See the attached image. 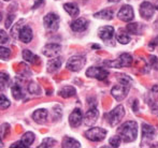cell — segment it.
Wrapping results in <instances>:
<instances>
[{
    "instance_id": "obj_42",
    "label": "cell",
    "mask_w": 158,
    "mask_h": 148,
    "mask_svg": "<svg viewBox=\"0 0 158 148\" xmlns=\"http://www.w3.org/2000/svg\"><path fill=\"white\" fill-rule=\"evenodd\" d=\"M44 0H35V3H33L32 6V9H37L39 6H41L42 3H43Z\"/></svg>"
},
{
    "instance_id": "obj_12",
    "label": "cell",
    "mask_w": 158,
    "mask_h": 148,
    "mask_svg": "<svg viewBox=\"0 0 158 148\" xmlns=\"http://www.w3.org/2000/svg\"><path fill=\"white\" fill-rule=\"evenodd\" d=\"M98 36L104 42H111L114 37V28L112 26H103L98 30Z\"/></svg>"
},
{
    "instance_id": "obj_6",
    "label": "cell",
    "mask_w": 158,
    "mask_h": 148,
    "mask_svg": "<svg viewBox=\"0 0 158 148\" xmlns=\"http://www.w3.org/2000/svg\"><path fill=\"white\" fill-rule=\"evenodd\" d=\"M129 89H130V85H125V84H121L118 85H115L114 87L111 89V94L114 97V99L118 102L123 101L124 99L127 97L129 92Z\"/></svg>"
},
{
    "instance_id": "obj_37",
    "label": "cell",
    "mask_w": 158,
    "mask_h": 148,
    "mask_svg": "<svg viewBox=\"0 0 158 148\" xmlns=\"http://www.w3.org/2000/svg\"><path fill=\"white\" fill-rule=\"evenodd\" d=\"M122 138L118 135H115V136H112L110 138V145L112 147H118L121 145V142H122Z\"/></svg>"
},
{
    "instance_id": "obj_25",
    "label": "cell",
    "mask_w": 158,
    "mask_h": 148,
    "mask_svg": "<svg viewBox=\"0 0 158 148\" xmlns=\"http://www.w3.org/2000/svg\"><path fill=\"white\" fill-rule=\"evenodd\" d=\"M94 16L96 18L110 21V19L113 18V10H111V9H104V10H101V11H99V12L95 13Z\"/></svg>"
},
{
    "instance_id": "obj_45",
    "label": "cell",
    "mask_w": 158,
    "mask_h": 148,
    "mask_svg": "<svg viewBox=\"0 0 158 148\" xmlns=\"http://www.w3.org/2000/svg\"><path fill=\"white\" fill-rule=\"evenodd\" d=\"M151 45H155V46L158 45V36H157L156 38H155V40H154V41H153L152 43H151Z\"/></svg>"
},
{
    "instance_id": "obj_17",
    "label": "cell",
    "mask_w": 158,
    "mask_h": 148,
    "mask_svg": "<svg viewBox=\"0 0 158 148\" xmlns=\"http://www.w3.org/2000/svg\"><path fill=\"white\" fill-rule=\"evenodd\" d=\"M32 30L31 28L29 27V26H24L23 28H22L21 32H19V40H21L23 43H29L30 41L32 40Z\"/></svg>"
},
{
    "instance_id": "obj_44",
    "label": "cell",
    "mask_w": 158,
    "mask_h": 148,
    "mask_svg": "<svg viewBox=\"0 0 158 148\" xmlns=\"http://www.w3.org/2000/svg\"><path fill=\"white\" fill-rule=\"evenodd\" d=\"M152 91L155 92V94H158V84H157V85H155V86H153Z\"/></svg>"
},
{
    "instance_id": "obj_30",
    "label": "cell",
    "mask_w": 158,
    "mask_h": 148,
    "mask_svg": "<svg viewBox=\"0 0 158 148\" xmlns=\"http://www.w3.org/2000/svg\"><path fill=\"white\" fill-rule=\"evenodd\" d=\"M28 92L31 94H37L40 96L41 94V88L38 84H35V82H30L29 85H28Z\"/></svg>"
},
{
    "instance_id": "obj_28",
    "label": "cell",
    "mask_w": 158,
    "mask_h": 148,
    "mask_svg": "<svg viewBox=\"0 0 158 148\" xmlns=\"http://www.w3.org/2000/svg\"><path fill=\"white\" fill-rule=\"evenodd\" d=\"M21 141L26 145V146L29 147L30 145H32V143L35 142V134H33L32 132H26V133L23 134Z\"/></svg>"
},
{
    "instance_id": "obj_33",
    "label": "cell",
    "mask_w": 158,
    "mask_h": 148,
    "mask_svg": "<svg viewBox=\"0 0 158 148\" xmlns=\"http://www.w3.org/2000/svg\"><path fill=\"white\" fill-rule=\"evenodd\" d=\"M11 50L9 47H4L3 45H1L0 47V57H1L2 60H6L11 57Z\"/></svg>"
},
{
    "instance_id": "obj_19",
    "label": "cell",
    "mask_w": 158,
    "mask_h": 148,
    "mask_svg": "<svg viewBox=\"0 0 158 148\" xmlns=\"http://www.w3.org/2000/svg\"><path fill=\"white\" fill-rule=\"evenodd\" d=\"M155 136V129L154 127L148 125V123H143L142 125V138L146 141L152 140Z\"/></svg>"
},
{
    "instance_id": "obj_7",
    "label": "cell",
    "mask_w": 158,
    "mask_h": 148,
    "mask_svg": "<svg viewBox=\"0 0 158 148\" xmlns=\"http://www.w3.org/2000/svg\"><path fill=\"white\" fill-rule=\"evenodd\" d=\"M44 27L50 31H56L59 27V16L55 13H48L43 18Z\"/></svg>"
},
{
    "instance_id": "obj_16",
    "label": "cell",
    "mask_w": 158,
    "mask_h": 148,
    "mask_svg": "<svg viewBox=\"0 0 158 148\" xmlns=\"http://www.w3.org/2000/svg\"><path fill=\"white\" fill-rule=\"evenodd\" d=\"M32 119L39 125H43L48 121V111L44 109H40L33 112Z\"/></svg>"
},
{
    "instance_id": "obj_26",
    "label": "cell",
    "mask_w": 158,
    "mask_h": 148,
    "mask_svg": "<svg viewBox=\"0 0 158 148\" xmlns=\"http://www.w3.org/2000/svg\"><path fill=\"white\" fill-rule=\"evenodd\" d=\"M61 146L64 148H79V147H81V144H80L77 140H74V138L66 136L63 140Z\"/></svg>"
},
{
    "instance_id": "obj_11",
    "label": "cell",
    "mask_w": 158,
    "mask_h": 148,
    "mask_svg": "<svg viewBox=\"0 0 158 148\" xmlns=\"http://www.w3.org/2000/svg\"><path fill=\"white\" fill-rule=\"evenodd\" d=\"M61 52V46L57 43H50L46 44L45 46L42 50V53H43L44 56L46 57H56L60 54Z\"/></svg>"
},
{
    "instance_id": "obj_34",
    "label": "cell",
    "mask_w": 158,
    "mask_h": 148,
    "mask_svg": "<svg viewBox=\"0 0 158 148\" xmlns=\"http://www.w3.org/2000/svg\"><path fill=\"white\" fill-rule=\"evenodd\" d=\"M9 81H10L9 74H6V72H1V73H0V85H1L2 90L4 89L6 84H9Z\"/></svg>"
},
{
    "instance_id": "obj_22",
    "label": "cell",
    "mask_w": 158,
    "mask_h": 148,
    "mask_svg": "<svg viewBox=\"0 0 158 148\" xmlns=\"http://www.w3.org/2000/svg\"><path fill=\"white\" fill-rule=\"evenodd\" d=\"M24 24H25V19H19V22H17L16 24H15L14 26H13L12 28H11V36H12L13 39H19V32H21L22 28L24 27Z\"/></svg>"
},
{
    "instance_id": "obj_24",
    "label": "cell",
    "mask_w": 158,
    "mask_h": 148,
    "mask_svg": "<svg viewBox=\"0 0 158 148\" xmlns=\"http://www.w3.org/2000/svg\"><path fill=\"white\" fill-rule=\"evenodd\" d=\"M11 92H12V96L15 100H21V99H23L24 96H25V94H24L23 89H22L19 84H13L12 87H11Z\"/></svg>"
},
{
    "instance_id": "obj_49",
    "label": "cell",
    "mask_w": 158,
    "mask_h": 148,
    "mask_svg": "<svg viewBox=\"0 0 158 148\" xmlns=\"http://www.w3.org/2000/svg\"><path fill=\"white\" fill-rule=\"evenodd\" d=\"M3 1H9V0H3Z\"/></svg>"
},
{
    "instance_id": "obj_1",
    "label": "cell",
    "mask_w": 158,
    "mask_h": 148,
    "mask_svg": "<svg viewBox=\"0 0 158 148\" xmlns=\"http://www.w3.org/2000/svg\"><path fill=\"white\" fill-rule=\"evenodd\" d=\"M117 133L125 143H130L138 136V123L135 121H126L117 129Z\"/></svg>"
},
{
    "instance_id": "obj_35",
    "label": "cell",
    "mask_w": 158,
    "mask_h": 148,
    "mask_svg": "<svg viewBox=\"0 0 158 148\" xmlns=\"http://www.w3.org/2000/svg\"><path fill=\"white\" fill-rule=\"evenodd\" d=\"M9 133H10V125L9 123H2L1 128H0V135H1L2 140L6 135H9Z\"/></svg>"
},
{
    "instance_id": "obj_4",
    "label": "cell",
    "mask_w": 158,
    "mask_h": 148,
    "mask_svg": "<svg viewBox=\"0 0 158 148\" xmlns=\"http://www.w3.org/2000/svg\"><path fill=\"white\" fill-rule=\"evenodd\" d=\"M132 56H131L130 54H122L121 56L118 57L117 59H115V60L113 61H106L104 65H108L110 66V67H113V68H124V67H130L131 65H132Z\"/></svg>"
},
{
    "instance_id": "obj_39",
    "label": "cell",
    "mask_w": 158,
    "mask_h": 148,
    "mask_svg": "<svg viewBox=\"0 0 158 148\" xmlns=\"http://www.w3.org/2000/svg\"><path fill=\"white\" fill-rule=\"evenodd\" d=\"M14 19V14H8V17L6 19V23H4V26L6 28H10L12 26V22Z\"/></svg>"
},
{
    "instance_id": "obj_23",
    "label": "cell",
    "mask_w": 158,
    "mask_h": 148,
    "mask_svg": "<svg viewBox=\"0 0 158 148\" xmlns=\"http://www.w3.org/2000/svg\"><path fill=\"white\" fill-rule=\"evenodd\" d=\"M64 11H66V12L72 17H77V15L80 14V10H79V8H77V6L74 3H72V2L64 3Z\"/></svg>"
},
{
    "instance_id": "obj_8",
    "label": "cell",
    "mask_w": 158,
    "mask_h": 148,
    "mask_svg": "<svg viewBox=\"0 0 158 148\" xmlns=\"http://www.w3.org/2000/svg\"><path fill=\"white\" fill-rule=\"evenodd\" d=\"M86 75L88 77L92 78L99 79V81H103L109 76V71L104 68H99V67H90L86 71Z\"/></svg>"
},
{
    "instance_id": "obj_10",
    "label": "cell",
    "mask_w": 158,
    "mask_h": 148,
    "mask_svg": "<svg viewBox=\"0 0 158 148\" xmlns=\"http://www.w3.org/2000/svg\"><path fill=\"white\" fill-rule=\"evenodd\" d=\"M117 17L121 19L122 22H125V23H130L131 21L135 17V12H133V9L131 6H123L121 8V10L117 13Z\"/></svg>"
},
{
    "instance_id": "obj_20",
    "label": "cell",
    "mask_w": 158,
    "mask_h": 148,
    "mask_svg": "<svg viewBox=\"0 0 158 148\" xmlns=\"http://www.w3.org/2000/svg\"><path fill=\"white\" fill-rule=\"evenodd\" d=\"M23 58H24V60L28 61V62L32 63V65H39L40 63L39 56L35 55L33 53L30 52L29 50H23Z\"/></svg>"
},
{
    "instance_id": "obj_38",
    "label": "cell",
    "mask_w": 158,
    "mask_h": 148,
    "mask_svg": "<svg viewBox=\"0 0 158 148\" xmlns=\"http://www.w3.org/2000/svg\"><path fill=\"white\" fill-rule=\"evenodd\" d=\"M9 42H10V38L6 34V31L0 30V43H1V45H4V44L9 43Z\"/></svg>"
},
{
    "instance_id": "obj_32",
    "label": "cell",
    "mask_w": 158,
    "mask_h": 148,
    "mask_svg": "<svg viewBox=\"0 0 158 148\" xmlns=\"http://www.w3.org/2000/svg\"><path fill=\"white\" fill-rule=\"evenodd\" d=\"M116 76H117L116 77L117 81H118L121 84H125V85H130V86H131V84H132V78H131V77H129L128 75H126V74H117Z\"/></svg>"
},
{
    "instance_id": "obj_3",
    "label": "cell",
    "mask_w": 158,
    "mask_h": 148,
    "mask_svg": "<svg viewBox=\"0 0 158 148\" xmlns=\"http://www.w3.org/2000/svg\"><path fill=\"white\" fill-rule=\"evenodd\" d=\"M125 116V109L123 105H117L115 109H113L112 111L108 114V121L110 123V126L115 127L117 126L121 120L123 119V117Z\"/></svg>"
},
{
    "instance_id": "obj_21",
    "label": "cell",
    "mask_w": 158,
    "mask_h": 148,
    "mask_svg": "<svg viewBox=\"0 0 158 148\" xmlns=\"http://www.w3.org/2000/svg\"><path fill=\"white\" fill-rule=\"evenodd\" d=\"M75 94H77V90H75V88L72 87V86H64V87L58 91L59 96L64 99L74 97Z\"/></svg>"
},
{
    "instance_id": "obj_40",
    "label": "cell",
    "mask_w": 158,
    "mask_h": 148,
    "mask_svg": "<svg viewBox=\"0 0 158 148\" xmlns=\"http://www.w3.org/2000/svg\"><path fill=\"white\" fill-rule=\"evenodd\" d=\"M150 62H151V66H152L154 69L158 70V58L157 57H154V56H151L150 57Z\"/></svg>"
},
{
    "instance_id": "obj_15",
    "label": "cell",
    "mask_w": 158,
    "mask_h": 148,
    "mask_svg": "<svg viewBox=\"0 0 158 148\" xmlns=\"http://www.w3.org/2000/svg\"><path fill=\"white\" fill-rule=\"evenodd\" d=\"M70 27L74 32L85 31L88 27V22L85 18H77L71 23Z\"/></svg>"
},
{
    "instance_id": "obj_29",
    "label": "cell",
    "mask_w": 158,
    "mask_h": 148,
    "mask_svg": "<svg viewBox=\"0 0 158 148\" xmlns=\"http://www.w3.org/2000/svg\"><path fill=\"white\" fill-rule=\"evenodd\" d=\"M116 40H117L118 43L124 44V45H125V44H128L129 42H130L131 38L129 37V34H127L126 32L121 31V30H119L118 34H116Z\"/></svg>"
},
{
    "instance_id": "obj_2",
    "label": "cell",
    "mask_w": 158,
    "mask_h": 148,
    "mask_svg": "<svg viewBox=\"0 0 158 148\" xmlns=\"http://www.w3.org/2000/svg\"><path fill=\"white\" fill-rule=\"evenodd\" d=\"M85 63H86L85 56H81V55L72 56L67 61V69L72 72H79L85 66Z\"/></svg>"
},
{
    "instance_id": "obj_36",
    "label": "cell",
    "mask_w": 158,
    "mask_h": 148,
    "mask_svg": "<svg viewBox=\"0 0 158 148\" xmlns=\"http://www.w3.org/2000/svg\"><path fill=\"white\" fill-rule=\"evenodd\" d=\"M10 105H11L10 100H9V99L6 98V97L4 96L3 94H1V99H0V107H1V110L8 109Z\"/></svg>"
},
{
    "instance_id": "obj_27",
    "label": "cell",
    "mask_w": 158,
    "mask_h": 148,
    "mask_svg": "<svg viewBox=\"0 0 158 148\" xmlns=\"http://www.w3.org/2000/svg\"><path fill=\"white\" fill-rule=\"evenodd\" d=\"M126 29L128 30L129 34H140L142 32V25L139 23H129L128 25H127Z\"/></svg>"
},
{
    "instance_id": "obj_31",
    "label": "cell",
    "mask_w": 158,
    "mask_h": 148,
    "mask_svg": "<svg viewBox=\"0 0 158 148\" xmlns=\"http://www.w3.org/2000/svg\"><path fill=\"white\" fill-rule=\"evenodd\" d=\"M56 143L57 142L54 140V138H44V140L42 141L41 145H39V148H42V147H44V148L54 147L55 145H56Z\"/></svg>"
},
{
    "instance_id": "obj_13",
    "label": "cell",
    "mask_w": 158,
    "mask_h": 148,
    "mask_svg": "<svg viewBox=\"0 0 158 148\" xmlns=\"http://www.w3.org/2000/svg\"><path fill=\"white\" fill-rule=\"evenodd\" d=\"M83 121V114H82V111L80 109H75L73 110L72 113L69 116V123L72 128H77L79 127L80 125Z\"/></svg>"
},
{
    "instance_id": "obj_43",
    "label": "cell",
    "mask_w": 158,
    "mask_h": 148,
    "mask_svg": "<svg viewBox=\"0 0 158 148\" xmlns=\"http://www.w3.org/2000/svg\"><path fill=\"white\" fill-rule=\"evenodd\" d=\"M138 109H139V104H138V101L135 100L133 101V111L138 112Z\"/></svg>"
},
{
    "instance_id": "obj_46",
    "label": "cell",
    "mask_w": 158,
    "mask_h": 148,
    "mask_svg": "<svg viewBox=\"0 0 158 148\" xmlns=\"http://www.w3.org/2000/svg\"><path fill=\"white\" fill-rule=\"evenodd\" d=\"M92 48H96V50H99L100 46H99V45H97V44H93V45H92Z\"/></svg>"
},
{
    "instance_id": "obj_9",
    "label": "cell",
    "mask_w": 158,
    "mask_h": 148,
    "mask_svg": "<svg viewBox=\"0 0 158 148\" xmlns=\"http://www.w3.org/2000/svg\"><path fill=\"white\" fill-rule=\"evenodd\" d=\"M140 15L142 16V18L146 19V21H150L152 19V17L155 14V8L151 2L148 1H143L140 4V9H139Z\"/></svg>"
},
{
    "instance_id": "obj_41",
    "label": "cell",
    "mask_w": 158,
    "mask_h": 148,
    "mask_svg": "<svg viewBox=\"0 0 158 148\" xmlns=\"http://www.w3.org/2000/svg\"><path fill=\"white\" fill-rule=\"evenodd\" d=\"M15 147H23V148H25V147H27V146H26V145L21 141V142H16V143H14V144L11 145V148H15Z\"/></svg>"
},
{
    "instance_id": "obj_47",
    "label": "cell",
    "mask_w": 158,
    "mask_h": 148,
    "mask_svg": "<svg viewBox=\"0 0 158 148\" xmlns=\"http://www.w3.org/2000/svg\"><path fill=\"white\" fill-rule=\"evenodd\" d=\"M110 2H119L121 0H109Z\"/></svg>"
},
{
    "instance_id": "obj_14",
    "label": "cell",
    "mask_w": 158,
    "mask_h": 148,
    "mask_svg": "<svg viewBox=\"0 0 158 148\" xmlns=\"http://www.w3.org/2000/svg\"><path fill=\"white\" fill-rule=\"evenodd\" d=\"M98 117H99V111L96 107H90L85 114V119H84L85 125L88 126V127L93 126L97 121Z\"/></svg>"
},
{
    "instance_id": "obj_5",
    "label": "cell",
    "mask_w": 158,
    "mask_h": 148,
    "mask_svg": "<svg viewBox=\"0 0 158 148\" xmlns=\"http://www.w3.org/2000/svg\"><path fill=\"white\" fill-rule=\"evenodd\" d=\"M106 130L102 129L99 127H95V128H90L89 130L85 132V136L86 138H88L92 142H101L106 138Z\"/></svg>"
},
{
    "instance_id": "obj_18",
    "label": "cell",
    "mask_w": 158,
    "mask_h": 148,
    "mask_svg": "<svg viewBox=\"0 0 158 148\" xmlns=\"http://www.w3.org/2000/svg\"><path fill=\"white\" fill-rule=\"evenodd\" d=\"M61 63H63V58L61 57H56V58H53L51 60L48 61V73H54L56 72L59 68L61 67Z\"/></svg>"
},
{
    "instance_id": "obj_48",
    "label": "cell",
    "mask_w": 158,
    "mask_h": 148,
    "mask_svg": "<svg viewBox=\"0 0 158 148\" xmlns=\"http://www.w3.org/2000/svg\"><path fill=\"white\" fill-rule=\"evenodd\" d=\"M151 146H152V147H158V143H157V144H154V145H151Z\"/></svg>"
}]
</instances>
